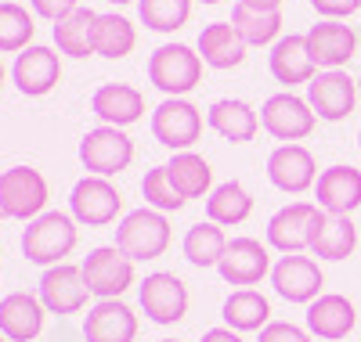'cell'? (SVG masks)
<instances>
[{
    "mask_svg": "<svg viewBox=\"0 0 361 342\" xmlns=\"http://www.w3.org/2000/svg\"><path fill=\"white\" fill-rule=\"evenodd\" d=\"M76 220L73 213H40L37 220H29L22 231V256L37 267H58L76 248Z\"/></svg>",
    "mask_w": 361,
    "mask_h": 342,
    "instance_id": "1",
    "label": "cell"
},
{
    "mask_svg": "<svg viewBox=\"0 0 361 342\" xmlns=\"http://www.w3.org/2000/svg\"><path fill=\"white\" fill-rule=\"evenodd\" d=\"M116 248L134 263H148V260H159L166 248H170V220L166 213L145 205L127 213L116 227Z\"/></svg>",
    "mask_w": 361,
    "mask_h": 342,
    "instance_id": "2",
    "label": "cell"
},
{
    "mask_svg": "<svg viewBox=\"0 0 361 342\" xmlns=\"http://www.w3.org/2000/svg\"><path fill=\"white\" fill-rule=\"evenodd\" d=\"M202 54L188 44H163L148 58V83L163 90L166 98H185L202 80Z\"/></svg>",
    "mask_w": 361,
    "mask_h": 342,
    "instance_id": "3",
    "label": "cell"
},
{
    "mask_svg": "<svg viewBox=\"0 0 361 342\" xmlns=\"http://www.w3.org/2000/svg\"><path fill=\"white\" fill-rule=\"evenodd\" d=\"M80 163L90 177H116L134 163V141L119 127H94L80 141Z\"/></svg>",
    "mask_w": 361,
    "mask_h": 342,
    "instance_id": "4",
    "label": "cell"
},
{
    "mask_svg": "<svg viewBox=\"0 0 361 342\" xmlns=\"http://www.w3.org/2000/svg\"><path fill=\"white\" fill-rule=\"evenodd\" d=\"M47 205V180L33 166H11L0 173V209L8 220H37Z\"/></svg>",
    "mask_w": 361,
    "mask_h": 342,
    "instance_id": "5",
    "label": "cell"
},
{
    "mask_svg": "<svg viewBox=\"0 0 361 342\" xmlns=\"http://www.w3.org/2000/svg\"><path fill=\"white\" fill-rule=\"evenodd\" d=\"M314 108L304 101V98H296L293 90H282V94H271L264 105H260V127L282 141V144H296V141H304L311 137L314 130Z\"/></svg>",
    "mask_w": 361,
    "mask_h": 342,
    "instance_id": "6",
    "label": "cell"
},
{
    "mask_svg": "<svg viewBox=\"0 0 361 342\" xmlns=\"http://www.w3.org/2000/svg\"><path fill=\"white\" fill-rule=\"evenodd\" d=\"M119 209H123V195L116 191V184L109 177H83L73 184V195H69V213L73 220L83 227H109Z\"/></svg>",
    "mask_w": 361,
    "mask_h": 342,
    "instance_id": "7",
    "label": "cell"
},
{
    "mask_svg": "<svg viewBox=\"0 0 361 342\" xmlns=\"http://www.w3.org/2000/svg\"><path fill=\"white\" fill-rule=\"evenodd\" d=\"M137 303H141L148 321L177 324L180 317L188 314V289H185V281H180L177 274L156 270V274H148L145 281L137 285Z\"/></svg>",
    "mask_w": 361,
    "mask_h": 342,
    "instance_id": "8",
    "label": "cell"
},
{
    "mask_svg": "<svg viewBox=\"0 0 361 342\" xmlns=\"http://www.w3.org/2000/svg\"><path fill=\"white\" fill-rule=\"evenodd\" d=\"M83 267V281L90 296L98 299H119L134 285V260H127L116 245H102L94 253H87Z\"/></svg>",
    "mask_w": 361,
    "mask_h": 342,
    "instance_id": "9",
    "label": "cell"
},
{
    "mask_svg": "<svg viewBox=\"0 0 361 342\" xmlns=\"http://www.w3.org/2000/svg\"><path fill=\"white\" fill-rule=\"evenodd\" d=\"M152 137L163 148L173 151H188L202 137V112L188 98H166L152 112Z\"/></svg>",
    "mask_w": 361,
    "mask_h": 342,
    "instance_id": "10",
    "label": "cell"
},
{
    "mask_svg": "<svg viewBox=\"0 0 361 342\" xmlns=\"http://www.w3.org/2000/svg\"><path fill=\"white\" fill-rule=\"evenodd\" d=\"M322 285H325V274H322V267L311 256L289 253V256H282L275 267H271V289H275L286 303L311 306L322 296Z\"/></svg>",
    "mask_w": 361,
    "mask_h": 342,
    "instance_id": "11",
    "label": "cell"
},
{
    "mask_svg": "<svg viewBox=\"0 0 361 342\" xmlns=\"http://www.w3.org/2000/svg\"><path fill=\"white\" fill-rule=\"evenodd\" d=\"M307 105L314 108L318 119L340 122L354 112L357 105V80H350L343 69H325L307 83Z\"/></svg>",
    "mask_w": 361,
    "mask_h": 342,
    "instance_id": "12",
    "label": "cell"
},
{
    "mask_svg": "<svg viewBox=\"0 0 361 342\" xmlns=\"http://www.w3.org/2000/svg\"><path fill=\"white\" fill-rule=\"evenodd\" d=\"M267 180L286 195H304L318 184L314 155L304 144H279L267 155Z\"/></svg>",
    "mask_w": 361,
    "mask_h": 342,
    "instance_id": "13",
    "label": "cell"
},
{
    "mask_svg": "<svg viewBox=\"0 0 361 342\" xmlns=\"http://www.w3.org/2000/svg\"><path fill=\"white\" fill-rule=\"evenodd\" d=\"M271 267L275 263H271L267 245H260L257 238H231L221 263H217L224 281L228 285H243V289H253V285L264 281V277H271Z\"/></svg>",
    "mask_w": 361,
    "mask_h": 342,
    "instance_id": "14",
    "label": "cell"
},
{
    "mask_svg": "<svg viewBox=\"0 0 361 342\" xmlns=\"http://www.w3.org/2000/svg\"><path fill=\"white\" fill-rule=\"evenodd\" d=\"M40 303L47 306V314H80L87 306V281H83V267H73V263H58V267H47L44 277H40Z\"/></svg>",
    "mask_w": 361,
    "mask_h": 342,
    "instance_id": "15",
    "label": "cell"
},
{
    "mask_svg": "<svg viewBox=\"0 0 361 342\" xmlns=\"http://www.w3.org/2000/svg\"><path fill=\"white\" fill-rule=\"evenodd\" d=\"M11 80L15 87L22 90L25 98H44L58 87L62 80V58H58L54 47H25L18 58H15V69H11Z\"/></svg>",
    "mask_w": 361,
    "mask_h": 342,
    "instance_id": "16",
    "label": "cell"
},
{
    "mask_svg": "<svg viewBox=\"0 0 361 342\" xmlns=\"http://www.w3.org/2000/svg\"><path fill=\"white\" fill-rule=\"evenodd\" d=\"M87 342H134L137 338V314L123 299H98L83 317Z\"/></svg>",
    "mask_w": 361,
    "mask_h": 342,
    "instance_id": "17",
    "label": "cell"
},
{
    "mask_svg": "<svg viewBox=\"0 0 361 342\" xmlns=\"http://www.w3.org/2000/svg\"><path fill=\"white\" fill-rule=\"evenodd\" d=\"M318 202H289L267 220V245L279 248L282 256L304 253L311 241V224H314Z\"/></svg>",
    "mask_w": 361,
    "mask_h": 342,
    "instance_id": "18",
    "label": "cell"
},
{
    "mask_svg": "<svg viewBox=\"0 0 361 342\" xmlns=\"http://www.w3.org/2000/svg\"><path fill=\"white\" fill-rule=\"evenodd\" d=\"M307 47L318 69H343L357 51V33L340 18H322L307 29Z\"/></svg>",
    "mask_w": 361,
    "mask_h": 342,
    "instance_id": "19",
    "label": "cell"
},
{
    "mask_svg": "<svg viewBox=\"0 0 361 342\" xmlns=\"http://www.w3.org/2000/svg\"><path fill=\"white\" fill-rule=\"evenodd\" d=\"M314 198H318V209H325V213L350 216L361 205V170H354V166L322 170L318 184H314Z\"/></svg>",
    "mask_w": 361,
    "mask_h": 342,
    "instance_id": "20",
    "label": "cell"
},
{
    "mask_svg": "<svg viewBox=\"0 0 361 342\" xmlns=\"http://www.w3.org/2000/svg\"><path fill=\"white\" fill-rule=\"evenodd\" d=\"M267 69L279 83L286 87H296V83H311L318 76V65L311 58V47H307V33H289L282 37L267 54Z\"/></svg>",
    "mask_w": 361,
    "mask_h": 342,
    "instance_id": "21",
    "label": "cell"
},
{
    "mask_svg": "<svg viewBox=\"0 0 361 342\" xmlns=\"http://www.w3.org/2000/svg\"><path fill=\"white\" fill-rule=\"evenodd\" d=\"M90 112L102 119V127H130L145 115V94L130 83H102L90 98Z\"/></svg>",
    "mask_w": 361,
    "mask_h": 342,
    "instance_id": "22",
    "label": "cell"
},
{
    "mask_svg": "<svg viewBox=\"0 0 361 342\" xmlns=\"http://www.w3.org/2000/svg\"><path fill=\"white\" fill-rule=\"evenodd\" d=\"M354 321H357V310L347 296L340 292H322L311 306H307V331L314 338H325V342H340L354 331Z\"/></svg>",
    "mask_w": 361,
    "mask_h": 342,
    "instance_id": "23",
    "label": "cell"
},
{
    "mask_svg": "<svg viewBox=\"0 0 361 342\" xmlns=\"http://www.w3.org/2000/svg\"><path fill=\"white\" fill-rule=\"evenodd\" d=\"M44 314L47 306L33 292H11L0 299V335L11 342H33L44 331Z\"/></svg>",
    "mask_w": 361,
    "mask_h": 342,
    "instance_id": "24",
    "label": "cell"
},
{
    "mask_svg": "<svg viewBox=\"0 0 361 342\" xmlns=\"http://www.w3.org/2000/svg\"><path fill=\"white\" fill-rule=\"evenodd\" d=\"M354 248H357V227L350 224V216H333L318 209L311 224L307 253H314L318 260H347Z\"/></svg>",
    "mask_w": 361,
    "mask_h": 342,
    "instance_id": "25",
    "label": "cell"
},
{
    "mask_svg": "<svg viewBox=\"0 0 361 342\" xmlns=\"http://www.w3.org/2000/svg\"><path fill=\"white\" fill-rule=\"evenodd\" d=\"M206 122H209V130L221 134L231 144H246L260 130L257 108L250 101H243V98H221V101H214L209 112H206Z\"/></svg>",
    "mask_w": 361,
    "mask_h": 342,
    "instance_id": "26",
    "label": "cell"
},
{
    "mask_svg": "<svg viewBox=\"0 0 361 342\" xmlns=\"http://www.w3.org/2000/svg\"><path fill=\"white\" fill-rule=\"evenodd\" d=\"M246 40L238 37V29L231 22H214V25H202L199 33V54L209 69H235L246 61Z\"/></svg>",
    "mask_w": 361,
    "mask_h": 342,
    "instance_id": "27",
    "label": "cell"
},
{
    "mask_svg": "<svg viewBox=\"0 0 361 342\" xmlns=\"http://www.w3.org/2000/svg\"><path fill=\"white\" fill-rule=\"evenodd\" d=\"M221 317L231 331H264L271 324V303L257 289H238L224 299Z\"/></svg>",
    "mask_w": 361,
    "mask_h": 342,
    "instance_id": "28",
    "label": "cell"
},
{
    "mask_svg": "<svg viewBox=\"0 0 361 342\" xmlns=\"http://www.w3.org/2000/svg\"><path fill=\"white\" fill-rule=\"evenodd\" d=\"M166 173H170V184L185 202L188 198H209V191H214V170H209V163L195 151H177L166 163Z\"/></svg>",
    "mask_w": 361,
    "mask_h": 342,
    "instance_id": "29",
    "label": "cell"
},
{
    "mask_svg": "<svg viewBox=\"0 0 361 342\" xmlns=\"http://www.w3.org/2000/svg\"><path fill=\"white\" fill-rule=\"evenodd\" d=\"M253 213V195L243 188L238 180L217 184L206 198V220H214L221 227H235V224H246Z\"/></svg>",
    "mask_w": 361,
    "mask_h": 342,
    "instance_id": "30",
    "label": "cell"
},
{
    "mask_svg": "<svg viewBox=\"0 0 361 342\" xmlns=\"http://www.w3.org/2000/svg\"><path fill=\"white\" fill-rule=\"evenodd\" d=\"M94 18H98V11L76 8L69 18L54 22V47H58V54H69V58H90L94 54Z\"/></svg>",
    "mask_w": 361,
    "mask_h": 342,
    "instance_id": "31",
    "label": "cell"
},
{
    "mask_svg": "<svg viewBox=\"0 0 361 342\" xmlns=\"http://www.w3.org/2000/svg\"><path fill=\"white\" fill-rule=\"evenodd\" d=\"M134 44H137V29L130 25V18L116 11H105L94 18V54L119 61L134 51Z\"/></svg>",
    "mask_w": 361,
    "mask_h": 342,
    "instance_id": "32",
    "label": "cell"
},
{
    "mask_svg": "<svg viewBox=\"0 0 361 342\" xmlns=\"http://www.w3.org/2000/svg\"><path fill=\"white\" fill-rule=\"evenodd\" d=\"M231 25L238 29V37H243L250 47H264L271 44L275 47L282 37V11H253L246 4H235L231 8Z\"/></svg>",
    "mask_w": 361,
    "mask_h": 342,
    "instance_id": "33",
    "label": "cell"
},
{
    "mask_svg": "<svg viewBox=\"0 0 361 342\" xmlns=\"http://www.w3.org/2000/svg\"><path fill=\"white\" fill-rule=\"evenodd\" d=\"M185 260L192 267H217L221 256H224V248H228V238L221 231V224L214 220H202V224H192L188 234H185Z\"/></svg>",
    "mask_w": 361,
    "mask_h": 342,
    "instance_id": "34",
    "label": "cell"
},
{
    "mask_svg": "<svg viewBox=\"0 0 361 342\" xmlns=\"http://www.w3.org/2000/svg\"><path fill=\"white\" fill-rule=\"evenodd\" d=\"M33 15L29 8L15 4V0H4L0 4V54H22L25 47H33Z\"/></svg>",
    "mask_w": 361,
    "mask_h": 342,
    "instance_id": "35",
    "label": "cell"
},
{
    "mask_svg": "<svg viewBox=\"0 0 361 342\" xmlns=\"http://www.w3.org/2000/svg\"><path fill=\"white\" fill-rule=\"evenodd\" d=\"M137 15L152 33H177L192 18V0H137Z\"/></svg>",
    "mask_w": 361,
    "mask_h": 342,
    "instance_id": "36",
    "label": "cell"
},
{
    "mask_svg": "<svg viewBox=\"0 0 361 342\" xmlns=\"http://www.w3.org/2000/svg\"><path fill=\"white\" fill-rule=\"evenodd\" d=\"M141 195L145 202L159 209V213H177V209H185V198L177 195V188L170 184V173L166 166H156V170H148L145 180H141Z\"/></svg>",
    "mask_w": 361,
    "mask_h": 342,
    "instance_id": "37",
    "label": "cell"
},
{
    "mask_svg": "<svg viewBox=\"0 0 361 342\" xmlns=\"http://www.w3.org/2000/svg\"><path fill=\"white\" fill-rule=\"evenodd\" d=\"M260 342H314V335L304 331V328H296V324H289V321H271L260 331Z\"/></svg>",
    "mask_w": 361,
    "mask_h": 342,
    "instance_id": "38",
    "label": "cell"
},
{
    "mask_svg": "<svg viewBox=\"0 0 361 342\" xmlns=\"http://www.w3.org/2000/svg\"><path fill=\"white\" fill-rule=\"evenodd\" d=\"M29 8H33V15H40L47 22H62L80 8V0H29Z\"/></svg>",
    "mask_w": 361,
    "mask_h": 342,
    "instance_id": "39",
    "label": "cell"
},
{
    "mask_svg": "<svg viewBox=\"0 0 361 342\" xmlns=\"http://www.w3.org/2000/svg\"><path fill=\"white\" fill-rule=\"evenodd\" d=\"M311 8L322 18H350L354 11H361V0H311Z\"/></svg>",
    "mask_w": 361,
    "mask_h": 342,
    "instance_id": "40",
    "label": "cell"
},
{
    "mask_svg": "<svg viewBox=\"0 0 361 342\" xmlns=\"http://www.w3.org/2000/svg\"><path fill=\"white\" fill-rule=\"evenodd\" d=\"M202 342H243V338H238V331H231V328L224 324V328H209V331L202 335Z\"/></svg>",
    "mask_w": 361,
    "mask_h": 342,
    "instance_id": "41",
    "label": "cell"
},
{
    "mask_svg": "<svg viewBox=\"0 0 361 342\" xmlns=\"http://www.w3.org/2000/svg\"><path fill=\"white\" fill-rule=\"evenodd\" d=\"M238 4H246V8H253V11H279L282 0H238Z\"/></svg>",
    "mask_w": 361,
    "mask_h": 342,
    "instance_id": "42",
    "label": "cell"
},
{
    "mask_svg": "<svg viewBox=\"0 0 361 342\" xmlns=\"http://www.w3.org/2000/svg\"><path fill=\"white\" fill-rule=\"evenodd\" d=\"M4 76H8V72H4V65H0V87H4Z\"/></svg>",
    "mask_w": 361,
    "mask_h": 342,
    "instance_id": "43",
    "label": "cell"
},
{
    "mask_svg": "<svg viewBox=\"0 0 361 342\" xmlns=\"http://www.w3.org/2000/svg\"><path fill=\"white\" fill-rule=\"evenodd\" d=\"M109 4H130V0H109Z\"/></svg>",
    "mask_w": 361,
    "mask_h": 342,
    "instance_id": "44",
    "label": "cell"
},
{
    "mask_svg": "<svg viewBox=\"0 0 361 342\" xmlns=\"http://www.w3.org/2000/svg\"><path fill=\"white\" fill-rule=\"evenodd\" d=\"M199 4H221V0H199Z\"/></svg>",
    "mask_w": 361,
    "mask_h": 342,
    "instance_id": "45",
    "label": "cell"
},
{
    "mask_svg": "<svg viewBox=\"0 0 361 342\" xmlns=\"http://www.w3.org/2000/svg\"><path fill=\"white\" fill-rule=\"evenodd\" d=\"M357 98H361V76H357Z\"/></svg>",
    "mask_w": 361,
    "mask_h": 342,
    "instance_id": "46",
    "label": "cell"
},
{
    "mask_svg": "<svg viewBox=\"0 0 361 342\" xmlns=\"http://www.w3.org/2000/svg\"><path fill=\"white\" fill-rule=\"evenodd\" d=\"M159 342H180V338H159Z\"/></svg>",
    "mask_w": 361,
    "mask_h": 342,
    "instance_id": "47",
    "label": "cell"
},
{
    "mask_svg": "<svg viewBox=\"0 0 361 342\" xmlns=\"http://www.w3.org/2000/svg\"><path fill=\"white\" fill-rule=\"evenodd\" d=\"M0 342H11V338H8V335H0Z\"/></svg>",
    "mask_w": 361,
    "mask_h": 342,
    "instance_id": "48",
    "label": "cell"
},
{
    "mask_svg": "<svg viewBox=\"0 0 361 342\" xmlns=\"http://www.w3.org/2000/svg\"><path fill=\"white\" fill-rule=\"evenodd\" d=\"M357 148H361V130H357Z\"/></svg>",
    "mask_w": 361,
    "mask_h": 342,
    "instance_id": "49",
    "label": "cell"
},
{
    "mask_svg": "<svg viewBox=\"0 0 361 342\" xmlns=\"http://www.w3.org/2000/svg\"><path fill=\"white\" fill-rule=\"evenodd\" d=\"M0 220H4V209H0Z\"/></svg>",
    "mask_w": 361,
    "mask_h": 342,
    "instance_id": "50",
    "label": "cell"
}]
</instances>
